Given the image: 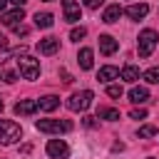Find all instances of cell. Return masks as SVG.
<instances>
[{
	"instance_id": "obj_3",
	"label": "cell",
	"mask_w": 159,
	"mask_h": 159,
	"mask_svg": "<svg viewBox=\"0 0 159 159\" xmlns=\"http://www.w3.org/2000/svg\"><path fill=\"white\" fill-rule=\"evenodd\" d=\"M157 40H159V35H157V30H142L139 32V45H137V52H139V57H149L152 52H154V47H157Z\"/></svg>"
},
{
	"instance_id": "obj_36",
	"label": "cell",
	"mask_w": 159,
	"mask_h": 159,
	"mask_svg": "<svg viewBox=\"0 0 159 159\" xmlns=\"http://www.w3.org/2000/svg\"><path fill=\"white\" fill-rule=\"evenodd\" d=\"M149 159H154V157H149Z\"/></svg>"
},
{
	"instance_id": "obj_22",
	"label": "cell",
	"mask_w": 159,
	"mask_h": 159,
	"mask_svg": "<svg viewBox=\"0 0 159 159\" xmlns=\"http://www.w3.org/2000/svg\"><path fill=\"white\" fill-rule=\"evenodd\" d=\"M157 132H159V129H157L154 124H144V127H139V132H137V134H139L142 139H147V137H154Z\"/></svg>"
},
{
	"instance_id": "obj_4",
	"label": "cell",
	"mask_w": 159,
	"mask_h": 159,
	"mask_svg": "<svg viewBox=\"0 0 159 159\" xmlns=\"http://www.w3.org/2000/svg\"><path fill=\"white\" fill-rule=\"evenodd\" d=\"M15 62H17V70H20V75L25 80H37V75H40V60H35L30 55H22Z\"/></svg>"
},
{
	"instance_id": "obj_25",
	"label": "cell",
	"mask_w": 159,
	"mask_h": 159,
	"mask_svg": "<svg viewBox=\"0 0 159 159\" xmlns=\"http://www.w3.org/2000/svg\"><path fill=\"white\" fill-rule=\"evenodd\" d=\"M129 117H132V119H144V117H147V109H132Z\"/></svg>"
},
{
	"instance_id": "obj_12",
	"label": "cell",
	"mask_w": 159,
	"mask_h": 159,
	"mask_svg": "<svg viewBox=\"0 0 159 159\" xmlns=\"http://www.w3.org/2000/svg\"><path fill=\"white\" fill-rule=\"evenodd\" d=\"M124 12H127V17H132V20H142V17L149 12V5H147V2H134V5H129Z\"/></svg>"
},
{
	"instance_id": "obj_18",
	"label": "cell",
	"mask_w": 159,
	"mask_h": 159,
	"mask_svg": "<svg viewBox=\"0 0 159 159\" xmlns=\"http://www.w3.org/2000/svg\"><path fill=\"white\" fill-rule=\"evenodd\" d=\"M77 62H80L82 70H92V50L89 47H82L80 55H77Z\"/></svg>"
},
{
	"instance_id": "obj_7",
	"label": "cell",
	"mask_w": 159,
	"mask_h": 159,
	"mask_svg": "<svg viewBox=\"0 0 159 159\" xmlns=\"http://www.w3.org/2000/svg\"><path fill=\"white\" fill-rule=\"evenodd\" d=\"M62 15H65L67 22H80V20H82V7H80V2H75V0H62Z\"/></svg>"
},
{
	"instance_id": "obj_32",
	"label": "cell",
	"mask_w": 159,
	"mask_h": 159,
	"mask_svg": "<svg viewBox=\"0 0 159 159\" xmlns=\"http://www.w3.org/2000/svg\"><path fill=\"white\" fill-rule=\"evenodd\" d=\"M20 152H22V154H30V152H32V144H22Z\"/></svg>"
},
{
	"instance_id": "obj_19",
	"label": "cell",
	"mask_w": 159,
	"mask_h": 159,
	"mask_svg": "<svg viewBox=\"0 0 159 159\" xmlns=\"http://www.w3.org/2000/svg\"><path fill=\"white\" fill-rule=\"evenodd\" d=\"M52 22H55V17H52L50 12H37V15H35V25H37V27H42V30L52 27Z\"/></svg>"
},
{
	"instance_id": "obj_6",
	"label": "cell",
	"mask_w": 159,
	"mask_h": 159,
	"mask_svg": "<svg viewBox=\"0 0 159 159\" xmlns=\"http://www.w3.org/2000/svg\"><path fill=\"white\" fill-rule=\"evenodd\" d=\"M45 152H47V157H52V159H67V157H70V147H67L65 139H50L47 147H45Z\"/></svg>"
},
{
	"instance_id": "obj_24",
	"label": "cell",
	"mask_w": 159,
	"mask_h": 159,
	"mask_svg": "<svg viewBox=\"0 0 159 159\" xmlns=\"http://www.w3.org/2000/svg\"><path fill=\"white\" fill-rule=\"evenodd\" d=\"M84 35H87V30H84V27L80 25V27H72V32H70V40H75V42H80V40L84 37Z\"/></svg>"
},
{
	"instance_id": "obj_11",
	"label": "cell",
	"mask_w": 159,
	"mask_h": 159,
	"mask_svg": "<svg viewBox=\"0 0 159 159\" xmlns=\"http://www.w3.org/2000/svg\"><path fill=\"white\" fill-rule=\"evenodd\" d=\"M40 107H37V99H20L17 104H15V114H35Z\"/></svg>"
},
{
	"instance_id": "obj_20",
	"label": "cell",
	"mask_w": 159,
	"mask_h": 159,
	"mask_svg": "<svg viewBox=\"0 0 159 159\" xmlns=\"http://www.w3.org/2000/svg\"><path fill=\"white\" fill-rule=\"evenodd\" d=\"M97 117L114 122V119H119V109H114V107H99V109H97Z\"/></svg>"
},
{
	"instance_id": "obj_26",
	"label": "cell",
	"mask_w": 159,
	"mask_h": 159,
	"mask_svg": "<svg viewBox=\"0 0 159 159\" xmlns=\"http://www.w3.org/2000/svg\"><path fill=\"white\" fill-rule=\"evenodd\" d=\"M82 2H84V5L89 7V10H97V7H99V5L104 2V0H82Z\"/></svg>"
},
{
	"instance_id": "obj_31",
	"label": "cell",
	"mask_w": 159,
	"mask_h": 159,
	"mask_svg": "<svg viewBox=\"0 0 159 159\" xmlns=\"http://www.w3.org/2000/svg\"><path fill=\"white\" fill-rule=\"evenodd\" d=\"M7 45H10V42H7V37H5V35H0V50H7Z\"/></svg>"
},
{
	"instance_id": "obj_27",
	"label": "cell",
	"mask_w": 159,
	"mask_h": 159,
	"mask_svg": "<svg viewBox=\"0 0 159 159\" xmlns=\"http://www.w3.org/2000/svg\"><path fill=\"white\" fill-rule=\"evenodd\" d=\"M2 77H5V82H15V80H17V75H15L12 70H7V72H5Z\"/></svg>"
},
{
	"instance_id": "obj_34",
	"label": "cell",
	"mask_w": 159,
	"mask_h": 159,
	"mask_svg": "<svg viewBox=\"0 0 159 159\" xmlns=\"http://www.w3.org/2000/svg\"><path fill=\"white\" fill-rule=\"evenodd\" d=\"M5 5H7V0H0V12H5Z\"/></svg>"
},
{
	"instance_id": "obj_5",
	"label": "cell",
	"mask_w": 159,
	"mask_h": 159,
	"mask_svg": "<svg viewBox=\"0 0 159 159\" xmlns=\"http://www.w3.org/2000/svg\"><path fill=\"white\" fill-rule=\"evenodd\" d=\"M92 89H82V92H75L70 99H67V107L72 109V112H84L89 104H92Z\"/></svg>"
},
{
	"instance_id": "obj_1",
	"label": "cell",
	"mask_w": 159,
	"mask_h": 159,
	"mask_svg": "<svg viewBox=\"0 0 159 159\" xmlns=\"http://www.w3.org/2000/svg\"><path fill=\"white\" fill-rule=\"evenodd\" d=\"M35 127L45 134H60V132H72V122L70 119H37Z\"/></svg>"
},
{
	"instance_id": "obj_9",
	"label": "cell",
	"mask_w": 159,
	"mask_h": 159,
	"mask_svg": "<svg viewBox=\"0 0 159 159\" xmlns=\"http://www.w3.org/2000/svg\"><path fill=\"white\" fill-rule=\"evenodd\" d=\"M119 50V42L112 35H99V52L102 55H114Z\"/></svg>"
},
{
	"instance_id": "obj_15",
	"label": "cell",
	"mask_w": 159,
	"mask_h": 159,
	"mask_svg": "<svg viewBox=\"0 0 159 159\" xmlns=\"http://www.w3.org/2000/svg\"><path fill=\"white\" fill-rule=\"evenodd\" d=\"M114 77H119V67H114V65H104V67H99V72H97V80H99V82H109V80H114Z\"/></svg>"
},
{
	"instance_id": "obj_30",
	"label": "cell",
	"mask_w": 159,
	"mask_h": 159,
	"mask_svg": "<svg viewBox=\"0 0 159 159\" xmlns=\"http://www.w3.org/2000/svg\"><path fill=\"white\" fill-rule=\"evenodd\" d=\"M60 75H62V80H65V82H67V84H70V82H72V77H70V72H67V70H60Z\"/></svg>"
},
{
	"instance_id": "obj_35",
	"label": "cell",
	"mask_w": 159,
	"mask_h": 159,
	"mask_svg": "<svg viewBox=\"0 0 159 159\" xmlns=\"http://www.w3.org/2000/svg\"><path fill=\"white\" fill-rule=\"evenodd\" d=\"M2 107H5V104H2V99H0V112H2Z\"/></svg>"
},
{
	"instance_id": "obj_10",
	"label": "cell",
	"mask_w": 159,
	"mask_h": 159,
	"mask_svg": "<svg viewBox=\"0 0 159 159\" xmlns=\"http://www.w3.org/2000/svg\"><path fill=\"white\" fill-rule=\"evenodd\" d=\"M57 50H60V40L57 37H45V40L37 42V52L40 55H55Z\"/></svg>"
},
{
	"instance_id": "obj_23",
	"label": "cell",
	"mask_w": 159,
	"mask_h": 159,
	"mask_svg": "<svg viewBox=\"0 0 159 159\" xmlns=\"http://www.w3.org/2000/svg\"><path fill=\"white\" fill-rule=\"evenodd\" d=\"M107 94H109L112 99H119V97L124 94V89H122V84H109V87H107Z\"/></svg>"
},
{
	"instance_id": "obj_8",
	"label": "cell",
	"mask_w": 159,
	"mask_h": 159,
	"mask_svg": "<svg viewBox=\"0 0 159 159\" xmlns=\"http://www.w3.org/2000/svg\"><path fill=\"white\" fill-rule=\"evenodd\" d=\"M22 20H25V10H22V7H15V10H10V12H0V22L7 25V27L22 25Z\"/></svg>"
},
{
	"instance_id": "obj_17",
	"label": "cell",
	"mask_w": 159,
	"mask_h": 159,
	"mask_svg": "<svg viewBox=\"0 0 159 159\" xmlns=\"http://www.w3.org/2000/svg\"><path fill=\"white\" fill-rule=\"evenodd\" d=\"M119 77H122L124 82H137V80H139V67H137V65H127V67H122Z\"/></svg>"
},
{
	"instance_id": "obj_29",
	"label": "cell",
	"mask_w": 159,
	"mask_h": 159,
	"mask_svg": "<svg viewBox=\"0 0 159 159\" xmlns=\"http://www.w3.org/2000/svg\"><path fill=\"white\" fill-rule=\"evenodd\" d=\"M82 124H84V127H94L97 122H94V117H84V119H82Z\"/></svg>"
},
{
	"instance_id": "obj_2",
	"label": "cell",
	"mask_w": 159,
	"mask_h": 159,
	"mask_svg": "<svg viewBox=\"0 0 159 159\" xmlns=\"http://www.w3.org/2000/svg\"><path fill=\"white\" fill-rule=\"evenodd\" d=\"M22 137V129L20 124H15L12 119H0V144H15L17 139Z\"/></svg>"
},
{
	"instance_id": "obj_21",
	"label": "cell",
	"mask_w": 159,
	"mask_h": 159,
	"mask_svg": "<svg viewBox=\"0 0 159 159\" xmlns=\"http://www.w3.org/2000/svg\"><path fill=\"white\" fill-rule=\"evenodd\" d=\"M142 77H144L149 84H159V67H152V70H147Z\"/></svg>"
},
{
	"instance_id": "obj_33",
	"label": "cell",
	"mask_w": 159,
	"mask_h": 159,
	"mask_svg": "<svg viewBox=\"0 0 159 159\" xmlns=\"http://www.w3.org/2000/svg\"><path fill=\"white\" fill-rule=\"evenodd\" d=\"M10 2H12V5H15V7H22V5H25V2H27V0H10Z\"/></svg>"
},
{
	"instance_id": "obj_28",
	"label": "cell",
	"mask_w": 159,
	"mask_h": 159,
	"mask_svg": "<svg viewBox=\"0 0 159 159\" xmlns=\"http://www.w3.org/2000/svg\"><path fill=\"white\" fill-rule=\"evenodd\" d=\"M12 30H15V32H17V35H22V37H25V35H27V32H30V30H27V27H25V25H17V27H12Z\"/></svg>"
},
{
	"instance_id": "obj_13",
	"label": "cell",
	"mask_w": 159,
	"mask_h": 159,
	"mask_svg": "<svg viewBox=\"0 0 159 159\" xmlns=\"http://www.w3.org/2000/svg\"><path fill=\"white\" fill-rule=\"evenodd\" d=\"M122 15H124V10H122L119 5H107V7H104V15H102V20H104L107 25H112V22H117Z\"/></svg>"
},
{
	"instance_id": "obj_37",
	"label": "cell",
	"mask_w": 159,
	"mask_h": 159,
	"mask_svg": "<svg viewBox=\"0 0 159 159\" xmlns=\"http://www.w3.org/2000/svg\"><path fill=\"white\" fill-rule=\"evenodd\" d=\"M45 2H50V0H45Z\"/></svg>"
},
{
	"instance_id": "obj_14",
	"label": "cell",
	"mask_w": 159,
	"mask_h": 159,
	"mask_svg": "<svg viewBox=\"0 0 159 159\" xmlns=\"http://www.w3.org/2000/svg\"><path fill=\"white\" fill-rule=\"evenodd\" d=\"M37 107H40L42 112H52V109L60 107V97H55V94H45V97L37 99Z\"/></svg>"
},
{
	"instance_id": "obj_16",
	"label": "cell",
	"mask_w": 159,
	"mask_h": 159,
	"mask_svg": "<svg viewBox=\"0 0 159 159\" xmlns=\"http://www.w3.org/2000/svg\"><path fill=\"white\" fill-rule=\"evenodd\" d=\"M147 99H149V89H147V87H132V89H129V102L144 104Z\"/></svg>"
}]
</instances>
